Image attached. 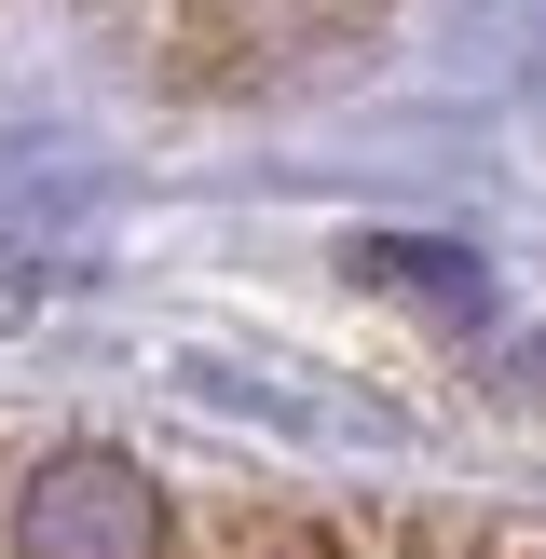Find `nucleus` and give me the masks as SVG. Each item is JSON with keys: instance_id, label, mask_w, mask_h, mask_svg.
<instances>
[{"instance_id": "1", "label": "nucleus", "mask_w": 546, "mask_h": 559, "mask_svg": "<svg viewBox=\"0 0 546 559\" xmlns=\"http://www.w3.org/2000/svg\"><path fill=\"white\" fill-rule=\"evenodd\" d=\"M96 27H123L151 69H218V82H260V69H300L328 55L369 0H82Z\"/></svg>"}]
</instances>
